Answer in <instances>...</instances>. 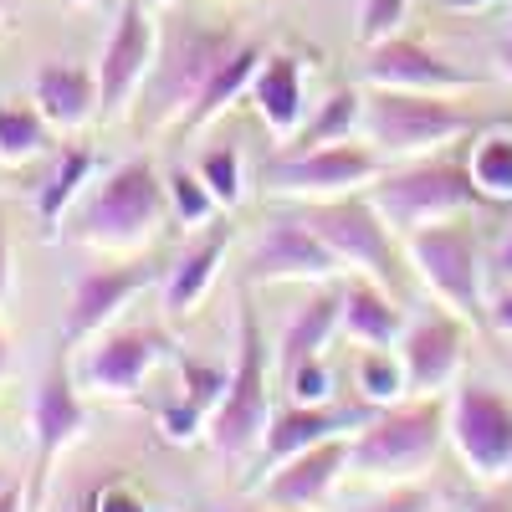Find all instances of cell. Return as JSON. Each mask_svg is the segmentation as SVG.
I'll use <instances>...</instances> for the list:
<instances>
[{
  "mask_svg": "<svg viewBox=\"0 0 512 512\" xmlns=\"http://www.w3.org/2000/svg\"><path fill=\"white\" fill-rule=\"evenodd\" d=\"M169 221L175 216H169L164 175L149 159L134 154V159L108 164L103 175L82 190V200L67 210V221H62L57 236L88 246V251H103V256H139V251H149L164 236Z\"/></svg>",
  "mask_w": 512,
  "mask_h": 512,
  "instance_id": "cell-1",
  "label": "cell"
},
{
  "mask_svg": "<svg viewBox=\"0 0 512 512\" xmlns=\"http://www.w3.org/2000/svg\"><path fill=\"white\" fill-rule=\"evenodd\" d=\"M241 47V31L226 21H200V16H169L159 21V57L144 77V88L128 108V123L144 139H159L169 128H180L190 118V108L200 103L205 82L216 77V67Z\"/></svg>",
  "mask_w": 512,
  "mask_h": 512,
  "instance_id": "cell-2",
  "label": "cell"
},
{
  "mask_svg": "<svg viewBox=\"0 0 512 512\" xmlns=\"http://www.w3.org/2000/svg\"><path fill=\"white\" fill-rule=\"evenodd\" d=\"M451 446L446 400L441 395H405L400 405L374 410L369 425L349 436V472L364 482H420Z\"/></svg>",
  "mask_w": 512,
  "mask_h": 512,
  "instance_id": "cell-3",
  "label": "cell"
},
{
  "mask_svg": "<svg viewBox=\"0 0 512 512\" xmlns=\"http://www.w3.org/2000/svg\"><path fill=\"white\" fill-rule=\"evenodd\" d=\"M369 200L400 241L425 231V226L456 221L466 210L487 205L477 180H472V169H466V159H446V154H425V159H405L395 169H384L369 185Z\"/></svg>",
  "mask_w": 512,
  "mask_h": 512,
  "instance_id": "cell-4",
  "label": "cell"
},
{
  "mask_svg": "<svg viewBox=\"0 0 512 512\" xmlns=\"http://www.w3.org/2000/svg\"><path fill=\"white\" fill-rule=\"evenodd\" d=\"M272 415L277 410H272L267 338H262V323H256L251 297H241V308H236V364H231L221 405L205 420V441L231 461H246V456L262 451V441L272 431Z\"/></svg>",
  "mask_w": 512,
  "mask_h": 512,
  "instance_id": "cell-5",
  "label": "cell"
},
{
  "mask_svg": "<svg viewBox=\"0 0 512 512\" xmlns=\"http://www.w3.org/2000/svg\"><path fill=\"white\" fill-rule=\"evenodd\" d=\"M405 262L415 267V277L431 287V297L441 308H451L466 323H487V256H482V236L477 226L441 221L425 226L415 236H405Z\"/></svg>",
  "mask_w": 512,
  "mask_h": 512,
  "instance_id": "cell-6",
  "label": "cell"
},
{
  "mask_svg": "<svg viewBox=\"0 0 512 512\" xmlns=\"http://www.w3.org/2000/svg\"><path fill=\"white\" fill-rule=\"evenodd\" d=\"M477 134L472 113H461L446 93H395V88H374L369 113H364V139L379 149L384 164H405L441 154L446 144Z\"/></svg>",
  "mask_w": 512,
  "mask_h": 512,
  "instance_id": "cell-7",
  "label": "cell"
},
{
  "mask_svg": "<svg viewBox=\"0 0 512 512\" xmlns=\"http://www.w3.org/2000/svg\"><path fill=\"white\" fill-rule=\"evenodd\" d=\"M292 210L328 241V251L344 267H354L359 277H374L379 287L405 297V251H400L390 221L374 210L369 190L338 195V200H308V205H292Z\"/></svg>",
  "mask_w": 512,
  "mask_h": 512,
  "instance_id": "cell-8",
  "label": "cell"
},
{
  "mask_svg": "<svg viewBox=\"0 0 512 512\" xmlns=\"http://www.w3.org/2000/svg\"><path fill=\"white\" fill-rule=\"evenodd\" d=\"M384 175L379 149L364 139L349 144H318V149H282L267 164V195L287 205H308V200H338V195H359Z\"/></svg>",
  "mask_w": 512,
  "mask_h": 512,
  "instance_id": "cell-9",
  "label": "cell"
},
{
  "mask_svg": "<svg viewBox=\"0 0 512 512\" xmlns=\"http://www.w3.org/2000/svg\"><path fill=\"white\" fill-rule=\"evenodd\" d=\"M159 364H180L175 338L154 323H118L88 338L77 359V384L98 400H134Z\"/></svg>",
  "mask_w": 512,
  "mask_h": 512,
  "instance_id": "cell-10",
  "label": "cell"
},
{
  "mask_svg": "<svg viewBox=\"0 0 512 512\" xmlns=\"http://www.w3.org/2000/svg\"><path fill=\"white\" fill-rule=\"evenodd\" d=\"M446 425H451V451L482 487L512 477V395L497 384L466 379L446 400Z\"/></svg>",
  "mask_w": 512,
  "mask_h": 512,
  "instance_id": "cell-11",
  "label": "cell"
},
{
  "mask_svg": "<svg viewBox=\"0 0 512 512\" xmlns=\"http://www.w3.org/2000/svg\"><path fill=\"white\" fill-rule=\"evenodd\" d=\"M82 425H88V405H82L77 369L57 354L52 369L41 374V384H36V400H31V441H36V456H31V482H26V512L47 507L52 466L62 461L67 446H77Z\"/></svg>",
  "mask_w": 512,
  "mask_h": 512,
  "instance_id": "cell-12",
  "label": "cell"
},
{
  "mask_svg": "<svg viewBox=\"0 0 512 512\" xmlns=\"http://www.w3.org/2000/svg\"><path fill=\"white\" fill-rule=\"evenodd\" d=\"M164 282V267L149 262V256H128L118 267H93L72 282V297H67V318H62V349H82L88 338H98L139 292L159 287Z\"/></svg>",
  "mask_w": 512,
  "mask_h": 512,
  "instance_id": "cell-13",
  "label": "cell"
},
{
  "mask_svg": "<svg viewBox=\"0 0 512 512\" xmlns=\"http://www.w3.org/2000/svg\"><path fill=\"white\" fill-rule=\"evenodd\" d=\"M159 57V21L144 0H123L113 31L103 41V57H98V93H103V118H128L134 108L144 77Z\"/></svg>",
  "mask_w": 512,
  "mask_h": 512,
  "instance_id": "cell-14",
  "label": "cell"
},
{
  "mask_svg": "<svg viewBox=\"0 0 512 512\" xmlns=\"http://www.w3.org/2000/svg\"><path fill=\"white\" fill-rule=\"evenodd\" d=\"M338 267V256L328 251V241L297 216H277L256 231V241L241 256V277L246 287H262V282H328Z\"/></svg>",
  "mask_w": 512,
  "mask_h": 512,
  "instance_id": "cell-15",
  "label": "cell"
},
{
  "mask_svg": "<svg viewBox=\"0 0 512 512\" xmlns=\"http://www.w3.org/2000/svg\"><path fill=\"white\" fill-rule=\"evenodd\" d=\"M364 82L369 88H395V93H472L477 77L446 62L436 47H425L415 36H384L374 47H364Z\"/></svg>",
  "mask_w": 512,
  "mask_h": 512,
  "instance_id": "cell-16",
  "label": "cell"
},
{
  "mask_svg": "<svg viewBox=\"0 0 512 512\" xmlns=\"http://www.w3.org/2000/svg\"><path fill=\"white\" fill-rule=\"evenodd\" d=\"M374 420V405H364L359 395L354 400H323V405H297L287 400L277 415H272V431L256 451V466L272 472L277 461L308 451V446H323V441H338V436H354L359 425Z\"/></svg>",
  "mask_w": 512,
  "mask_h": 512,
  "instance_id": "cell-17",
  "label": "cell"
},
{
  "mask_svg": "<svg viewBox=\"0 0 512 512\" xmlns=\"http://www.w3.org/2000/svg\"><path fill=\"white\" fill-rule=\"evenodd\" d=\"M344 477H349V436H338V441H323L277 461L272 477L256 482V492L277 512H323Z\"/></svg>",
  "mask_w": 512,
  "mask_h": 512,
  "instance_id": "cell-18",
  "label": "cell"
},
{
  "mask_svg": "<svg viewBox=\"0 0 512 512\" xmlns=\"http://www.w3.org/2000/svg\"><path fill=\"white\" fill-rule=\"evenodd\" d=\"M395 349L405 359L410 395H441L456 384L461 359H466V318H456L451 308H431V313L410 318Z\"/></svg>",
  "mask_w": 512,
  "mask_h": 512,
  "instance_id": "cell-19",
  "label": "cell"
},
{
  "mask_svg": "<svg viewBox=\"0 0 512 512\" xmlns=\"http://www.w3.org/2000/svg\"><path fill=\"white\" fill-rule=\"evenodd\" d=\"M226 246H231V226H205L175 262L164 267V282H159V308L169 318H190L210 287L221 277V262H226Z\"/></svg>",
  "mask_w": 512,
  "mask_h": 512,
  "instance_id": "cell-20",
  "label": "cell"
},
{
  "mask_svg": "<svg viewBox=\"0 0 512 512\" xmlns=\"http://www.w3.org/2000/svg\"><path fill=\"white\" fill-rule=\"evenodd\" d=\"M31 103L47 113V123L57 128V134H77V128H88L93 118H103L98 67H82V62H47V67H36Z\"/></svg>",
  "mask_w": 512,
  "mask_h": 512,
  "instance_id": "cell-21",
  "label": "cell"
},
{
  "mask_svg": "<svg viewBox=\"0 0 512 512\" xmlns=\"http://www.w3.org/2000/svg\"><path fill=\"white\" fill-rule=\"evenodd\" d=\"M251 108L262 113V123L282 144L297 139V128L308 123V93H303V62L292 52H267V62L251 77Z\"/></svg>",
  "mask_w": 512,
  "mask_h": 512,
  "instance_id": "cell-22",
  "label": "cell"
},
{
  "mask_svg": "<svg viewBox=\"0 0 512 512\" xmlns=\"http://www.w3.org/2000/svg\"><path fill=\"white\" fill-rule=\"evenodd\" d=\"M410 328L405 303L379 287L374 277H349L344 282V338L359 349H395Z\"/></svg>",
  "mask_w": 512,
  "mask_h": 512,
  "instance_id": "cell-23",
  "label": "cell"
},
{
  "mask_svg": "<svg viewBox=\"0 0 512 512\" xmlns=\"http://www.w3.org/2000/svg\"><path fill=\"white\" fill-rule=\"evenodd\" d=\"M338 333H344V287H328L323 282L308 303L282 323V338H277V369H282V379L297 364L318 359Z\"/></svg>",
  "mask_w": 512,
  "mask_h": 512,
  "instance_id": "cell-24",
  "label": "cell"
},
{
  "mask_svg": "<svg viewBox=\"0 0 512 512\" xmlns=\"http://www.w3.org/2000/svg\"><path fill=\"white\" fill-rule=\"evenodd\" d=\"M267 62V47H256V41H241V47L216 67V77L205 82V93H200V103L190 108V118L180 123V134H205L210 123H216L226 108H236L246 93H251V77H256V67Z\"/></svg>",
  "mask_w": 512,
  "mask_h": 512,
  "instance_id": "cell-25",
  "label": "cell"
},
{
  "mask_svg": "<svg viewBox=\"0 0 512 512\" xmlns=\"http://www.w3.org/2000/svg\"><path fill=\"white\" fill-rule=\"evenodd\" d=\"M93 180H98L93 149H88V144H62L57 169L47 175V185L36 190V216H41V226H52L47 236H57V226L67 221V210L82 200V190H88Z\"/></svg>",
  "mask_w": 512,
  "mask_h": 512,
  "instance_id": "cell-26",
  "label": "cell"
},
{
  "mask_svg": "<svg viewBox=\"0 0 512 512\" xmlns=\"http://www.w3.org/2000/svg\"><path fill=\"white\" fill-rule=\"evenodd\" d=\"M364 113H369V98L359 88H333L313 118L297 128V139L287 149H318V144H349V139H364Z\"/></svg>",
  "mask_w": 512,
  "mask_h": 512,
  "instance_id": "cell-27",
  "label": "cell"
},
{
  "mask_svg": "<svg viewBox=\"0 0 512 512\" xmlns=\"http://www.w3.org/2000/svg\"><path fill=\"white\" fill-rule=\"evenodd\" d=\"M52 134L57 128L47 123V113H41L31 98H0V164L6 169H21L41 154H52Z\"/></svg>",
  "mask_w": 512,
  "mask_h": 512,
  "instance_id": "cell-28",
  "label": "cell"
},
{
  "mask_svg": "<svg viewBox=\"0 0 512 512\" xmlns=\"http://www.w3.org/2000/svg\"><path fill=\"white\" fill-rule=\"evenodd\" d=\"M466 169L487 205H512V128H482L466 149Z\"/></svg>",
  "mask_w": 512,
  "mask_h": 512,
  "instance_id": "cell-29",
  "label": "cell"
},
{
  "mask_svg": "<svg viewBox=\"0 0 512 512\" xmlns=\"http://www.w3.org/2000/svg\"><path fill=\"white\" fill-rule=\"evenodd\" d=\"M354 390H359V400L374 405V410L400 405V400L410 395L400 349H359V359H354Z\"/></svg>",
  "mask_w": 512,
  "mask_h": 512,
  "instance_id": "cell-30",
  "label": "cell"
},
{
  "mask_svg": "<svg viewBox=\"0 0 512 512\" xmlns=\"http://www.w3.org/2000/svg\"><path fill=\"white\" fill-rule=\"evenodd\" d=\"M164 190H169V216H175V226H185V231H205L221 216V200L210 195V185L195 175V169H169Z\"/></svg>",
  "mask_w": 512,
  "mask_h": 512,
  "instance_id": "cell-31",
  "label": "cell"
},
{
  "mask_svg": "<svg viewBox=\"0 0 512 512\" xmlns=\"http://www.w3.org/2000/svg\"><path fill=\"white\" fill-rule=\"evenodd\" d=\"M195 175L210 185V195L221 200V210L241 205V195H246V164H241V149L236 144H210L195 159Z\"/></svg>",
  "mask_w": 512,
  "mask_h": 512,
  "instance_id": "cell-32",
  "label": "cell"
},
{
  "mask_svg": "<svg viewBox=\"0 0 512 512\" xmlns=\"http://www.w3.org/2000/svg\"><path fill=\"white\" fill-rule=\"evenodd\" d=\"M180 379H185V405L210 420V410H216L221 395H226V379L231 374L216 369V364H200V359H180Z\"/></svg>",
  "mask_w": 512,
  "mask_h": 512,
  "instance_id": "cell-33",
  "label": "cell"
},
{
  "mask_svg": "<svg viewBox=\"0 0 512 512\" xmlns=\"http://www.w3.org/2000/svg\"><path fill=\"white\" fill-rule=\"evenodd\" d=\"M405 16H410V0H359V26H354L359 47H374V41L395 36L405 26Z\"/></svg>",
  "mask_w": 512,
  "mask_h": 512,
  "instance_id": "cell-34",
  "label": "cell"
},
{
  "mask_svg": "<svg viewBox=\"0 0 512 512\" xmlns=\"http://www.w3.org/2000/svg\"><path fill=\"white\" fill-rule=\"evenodd\" d=\"M282 390H287V400H297V405H323V400H333V369H328V359L318 354V359H308V364H297V369L282 379Z\"/></svg>",
  "mask_w": 512,
  "mask_h": 512,
  "instance_id": "cell-35",
  "label": "cell"
},
{
  "mask_svg": "<svg viewBox=\"0 0 512 512\" xmlns=\"http://www.w3.org/2000/svg\"><path fill=\"white\" fill-rule=\"evenodd\" d=\"M364 512H436V492L425 482H395L379 502H369Z\"/></svg>",
  "mask_w": 512,
  "mask_h": 512,
  "instance_id": "cell-36",
  "label": "cell"
},
{
  "mask_svg": "<svg viewBox=\"0 0 512 512\" xmlns=\"http://www.w3.org/2000/svg\"><path fill=\"white\" fill-rule=\"evenodd\" d=\"M88 512H149V502H144L134 487H128V482H108V487L93 492Z\"/></svg>",
  "mask_w": 512,
  "mask_h": 512,
  "instance_id": "cell-37",
  "label": "cell"
},
{
  "mask_svg": "<svg viewBox=\"0 0 512 512\" xmlns=\"http://www.w3.org/2000/svg\"><path fill=\"white\" fill-rule=\"evenodd\" d=\"M487 328L512 344V282H507V287L492 297V303H487Z\"/></svg>",
  "mask_w": 512,
  "mask_h": 512,
  "instance_id": "cell-38",
  "label": "cell"
},
{
  "mask_svg": "<svg viewBox=\"0 0 512 512\" xmlns=\"http://www.w3.org/2000/svg\"><path fill=\"white\" fill-rule=\"evenodd\" d=\"M16 292V267H11V231H6V216H0V308L6 297Z\"/></svg>",
  "mask_w": 512,
  "mask_h": 512,
  "instance_id": "cell-39",
  "label": "cell"
},
{
  "mask_svg": "<svg viewBox=\"0 0 512 512\" xmlns=\"http://www.w3.org/2000/svg\"><path fill=\"white\" fill-rule=\"evenodd\" d=\"M492 62H497V77L502 82H512V21L497 31V41H492Z\"/></svg>",
  "mask_w": 512,
  "mask_h": 512,
  "instance_id": "cell-40",
  "label": "cell"
},
{
  "mask_svg": "<svg viewBox=\"0 0 512 512\" xmlns=\"http://www.w3.org/2000/svg\"><path fill=\"white\" fill-rule=\"evenodd\" d=\"M466 512H512V487H497L492 482V492L472 497V507H466Z\"/></svg>",
  "mask_w": 512,
  "mask_h": 512,
  "instance_id": "cell-41",
  "label": "cell"
},
{
  "mask_svg": "<svg viewBox=\"0 0 512 512\" xmlns=\"http://www.w3.org/2000/svg\"><path fill=\"white\" fill-rule=\"evenodd\" d=\"M0 512H26V487H21L16 477L0 487Z\"/></svg>",
  "mask_w": 512,
  "mask_h": 512,
  "instance_id": "cell-42",
  "label": "cell"
},
{
  "mask_svg": "<svg viewBox=\"0 0 512 512\" xmlns=\"http://www.w3.org/2000/svg\"><path fill=\"white\" fill-rule=\"evenodd\" d=\"M497 272L512 282V226H507V236H502V246H497Z\"/></svg>",
  "mask_w": 512,
  "mask_h": 512,
  "instance_id": "cell-43",
  "label": "cell"
},
{
  "mask_svg": "<svg viewBox=\"0 0 512 512\" xmlns=\"http://www.w3.org/2000/svg\"><path fill=\"white\" fill-rule=\"evenodd\" d=\"M6 374H11V338L0 328V384H6Z\"/></svg>",
  "mask_w": 512,
  "mask_h": 512,
  "instance_id": "cell-44",
  "label": "cell"
},
{
  "mask_svg": "<svg viewBox=\"0 0 512 512\" xmlns=\"http://www.w3.org/2000/svg\"><path fill=\"white\" fill-rule=\"evenodd\" d=\"M441 6H446V11H487L492 0H441Z\"/></svg>",
  "mask_w": 512,
  "mask_h": 512,
  "instance_id": "cell-45",
  "label": "cell"
},
{
  "mask_svg": "<svg viewBox=\"0 0 512 512\" xmlns=\"http://www.w3.org/2000/svg\"><path fill=\"white\" fill-rule=\"evenodd\" d=\"M16 11H21V0H0V31L16 21Z\"/></svg>",
  "mask_w": 512,
  "mask_h": 512,
  "instance_id": "cell-46",
  "label": "cell"
},
{
  "mask_svg": "<svg viewBox=\"0 0 512 512\" xmlns=\"http://www.w3.org/2000/svg\"><path fill=\"white\" fill-rule=\"evenodd\" d=\"M210 512H277V507H267V502H262V507H210Z\"/></svg>",
  "mask_w": 512,
  "mask_h": 512,
  "instance_id": "cell-47",
  "label": "cell"
},
{
  "mask_svg": "<svg viewBox=\"0 0 512 512\" xmlns=\"http://www.w3.org/2000/svg\"><path fill=\"white\" fill-rule=\"evenodd\" d=\"M62 6H77V11H88V6H98V0H62Z\"/></svg>",
  "mask_w": 512,
  "mask_h": 512,
  "instance_id": "cell-48",
  "label": "cell"
},
{
  "mask_svg": "<svg viewBox=\"0 0 512 512\" xmlns=\"http://www.w3.org/2000/svg\"><path fill=\"white\" fill-rule=\"evenodd\" d=\"M502 364H507V374H512V349H507V354H502Z\"/></svg>",
  "mask_w": 512,
  "mask_h": 512,
  "instance_id": "cell-49",
  "label": "cell"
},
{
  "mask_svg": "<svg viewBox=\"0 0 512 512\" xmlns=\"http://www.w3.org/2000/svg\"><path fill=\"white\" fill-rule=\"evenodd\" d=\"M6 482H11V472H0V487H6Z\"/></svg>",
  "mask_w": 512,
  "mask_h": 512,
  "instance_id": "cell-50",
  "label": "cell"
},
{
  "mask_svg": "<svg viewBox=\"0 0 512 512\" xmlns=\"http://www.w3.org/2000/svg\"><path fill=\"white\" fill-rule=\"evenodd\" d=\"M446 512H466V507H446Z\"/></svg>",
  "mask_w": 512,
  "mask_h": 512,
  "instance_id": "cell-51",
  "label": "cell"
}]
</instances>
